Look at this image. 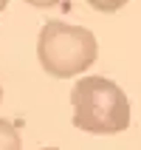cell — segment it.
I'll use <instances>...</instances> for the list:
<instances>
[{"label":"cell","mask_w":141,"mask_h":150,"mask_svg":"<svg viewBox=\"0 0 141 150\" xmlns=\"http://www.w3.org/2000/svg\"><path fill=\"white\" fill-rule=\"evenodd\" d=\"M74 125L85 133L113 136L130 127L133 108L127 93L107 76H82L71 91Z\"/></svg>","instance_id":"6da1fadb"},{"label":"cell","mask_w":141,"mask_h":150,"mask_svg":"<svg viewBox=\"0 0 141 150\" xmlns=\"http://www.w3.org/2000/svg\"><path fill=\"white\" fill-rule=\"evenodd\" d=\"M37 57L48 76L68 79L79 76L96 62L99 42L90 28L71 25L62 20H48L37 37Z\"/></svg>","instance_id":"7a4b0ae2"},{"label":"cell","mask_w":141,"mask_h":150,"mask_svg":"<svg viewBox=\"0 0 141 150\" xmlns=\"http://www.w3.org/2000/svg\"><path fill=\"white\" fill-rule=\"evenodd\" d=\"M23 136L11 119H0V150H20Z\"/></svg>","instance_id":"3957f363"},{"label":"cell","mask_w":141,"mask_h":150,"mask_svg":"<svg viewBox=\"0 0 141 150\" xmlns=\"http://www.w3.org/2000/svg\"><path fill=\"white\" fill-rule=\"evenodd\" d=\"M130 0H88V6L96 8V11H105V14H113L119 8H124Z\"/></svg>","instance_id":"277c9868"},{"label":"cell","mask_w":141,"mask_h":150,"mask_svg":"<svg viewBox=\"0 0 141 150\" xmlns=\"http://www.w3.org/2000/svg\"><path fill=\"white\" fill-rule=\"evenodd\" d=\"M28 6L34 8H51V6H57V3H62V0H25Z\"/></svg>","instance_id":"5b68a950"},{"label":"cell","mask_w":141,"mask_h":150,"mask_svg":"<svg viewBox=\"0 0 141 150\" xmlns=\"http://www.w3.org/2000/svg\"><path fill=\"white\" fill-rule=\"evenodd\" d=\"M6 3H8V0H0V11H3V8H6Z\"/></svg>","instance_id":"8992f818"},{"label":"cell","mask_w":141,"mask_h":150,"mask_svg":"<svg viewBox=\"0 0 141 150\" xmlns=\"http://www.w3.org/2000/svg\"><path fill=\"white\" fill-rule=\"evenodd\" d=\"M40 150H59V147H40Z\"/></svg>","instance_id":"52a82bcc"},{"label":"cell","mask_w":141,"mask_h":150,"mask_svg":"<svg viewBox=\"0 0 141 150\" xmlns=\"http://www.w3.org/2000/svg\"><path fill=\"white\" fill-rule=\"evenodd\" d=\"M0 102H3V88H0Z\"/></svg>","instance_id":"ba28073f"}]
</instances>
